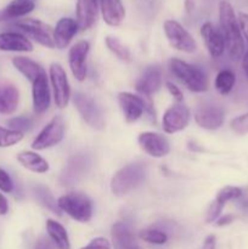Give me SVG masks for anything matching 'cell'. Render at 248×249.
Instances as JSON below:
<instances>
[{
  "instance_id": "cell-1",
  "label": "cell",
  "mask_w": 248,
  "mask_h": 249,
  "mask_svg": "<svg viewBox=\"0 0 248 249\" xmlns=\"http://www.w3.org/2000/svg\"><path fill=\"white\" fill-rule=\"evenodd\" d=\"M219 22L229 55L233 60H240L245 53L243 36L233 7L226 0H223L219 4Z\"/></svg>"
},
{
  "instance_id": "cell-2",
  "label": "cell",
  "mask_w": 248,
  "mask_h": 249,
  "mask_svg": "<svg viewBox=\"0 0 248 249\" xmlns=\"http://www.w3.org/2000/svg\"><path fill=\"white\" fill-rule=\"evenodd\" d=\"M170 71L190 91L204 92L208 90V78L204 71L198 66L190 65L179 58H172Z\"/></svg>"
},
{
  "instance_id": "cell-3",
  "label": "cell",
  "mask_w": 248,
  "mask_h": 249,
  "mask_svg": "<svg viewBox=\"0 0 248 249\" xmlns=\"http://www.w3.org/2000/svg\"><path fill=\"white\" fill-rule=\"evenodd\" d=\"M61 212L79 223H88L92 216V203L87 195L80 192H70L57 199Z\"/></svg>"
},
{
  "instance_id": "cell-4",
  "label": "cell",
  "mask_w": 248,
  "mask_h": 249,
  "mask_svg": "<svg viewBox=\"0 0 248 249\" xmlns=\"http://www.w3.org/2000/svg\"><path fill=\"white\" fill-rule=\"evenodd\" d=\"M145 168L139 163H133L121 168L111 180V191L116 196H124L133 191L145 179Z\"/></svg>"
},
{
  "instance_id": "cell-5",
  "label": "cell",
  "mask_w": 248,
  "mask_h": 249,
  "mask_svg": "<svg viewBox=\"0 0 248 249\" xmlns=\"http://www.w3.org/2000/svg\"><path fill=\"white\" fill-rule=\"evenodd\" d=\"M15 27L21 31L27 38L33 39L40 45L49 49H55L53 28L50 24L35 18H24L15 22Z\"/></svg>"
},
{
  "instance_id": "cell-6",
  "label": "cell",
  "mask_w": 248,
  "mask_h": 249,
  "mask_svg": "<svg viewBox=\"0 0 248 249\" xmlns=\"http://www.w3.org/2000/svg\"><path fill=\"white\" fill-rule=\"evenodd\" d=\"M165 36L170 46L175 50L192 53L197 50V43L194 36L175 19H167L163 24Z\"/></svg>"
},
{
  "instance_id": "cell-7",
  "label": "cell",
  "mask_w": 248,
  "mask_h": 249,
  "mask_svg": "<svg viewBox=\"0 0 248 249\" xmlns=\"http://www.w3.org/2000/svg\"><path fill=\"white\" fill-rule=\"evenodd\" d=\"M63 136H65V121L61 116H55L36 135L32 142V148L35 151H43L53 147L63 140Z\"/></svg>"
},
{
  "instance_id": "cell-8",
  "label": "cell",
  "mask_w": 248,
  "mask_h": 249,
  "mask_svg": "<svg viewBox=\"0 0 248 249\" xmlns=\"http://www.w3.org/2000/svg\"><path fill=\"white\" fill-rule=\"evenodd\" d=\"M73 104L77 108L78 113L83 121L96 130H102L105 128V118L101 109L97 107L94 100L83 92L77 91L73 95Z\"/></svg>"
},
{
  "instance_id": "cell-9",
  "label": "cell",
  "mask_w": 248,
  "mask_h": 249,
  "mask_svg": "<svg viewBox=\"0 0 248 249\" xmlns=\"http://www.w3.org/2000/svg\"><path fill=\"white\" fill-rule=\"evenodd\" d=\"M49 73H50L55 105L61 109L66 108L71 99V87L68 83L67 73L58 63H53L49 68Z\"/></svg>"
},
{
  "instance_id": "cell-10",
  "label": "cell",
  "mask_w": 248,
  "mask_h": 249,
  "mask_svg": "<svg viewBox=\"0 0 248 249\" xmlns=\"http://www.w3.org/2000/svg\"><path fill=\"white\" fill-rule=\"evenodd\" d=\"M90 45L87 40H79L68 51V65L73 77L78 82H84L87 78V57Z\"/></svg>"
},
{
  "instance_id": "cell-11",
  "label": "cell",
  "mask_w": 248,
  "mask_h": 249,
  "mask_svg": "<svg viewBox=\"0 0 248 249\" xmlns=\"http://www.w3.org/2000/svg\"><path fill=\"white\" fill-rule=\"evenodd\" d=\"M190 122V109L184 105L177 104L164 112L162 118L163 130L167 134H175L184 130Z\"/></svg>"
},
{
  "instance_id": "cell-12",
  "label": "cell",
  "mask_w": 248,
  "mask_h": 249,
  "mask_svg": "<svg viewBox=\"0 0 248 249\" xmlns=\"http://www.w3.org/2000/svg\"><path fill=\"white\" fill-rule=\"evenodd\" d=\"M138 142L141 150L151 157L160 158L170 152V145L167 138L153 131L141 133L138 138Z\"/></svg>"
},
{
  "instance_id": "cell-13",
  "label": "cell",
  "mask_w": 248,
  "mask_h": 249,
  "mask_svg": "<svg viewBox=\"0 0 248 249\" xmlns=\"http://www.w3.org/2000/svg\"><path fill=\"white\" fill-rule=\"evenodd\" d=\"M32 88V96H33V108L36 114H43L50 107L51 92L49 87L46 73H41L33 83Z\"/></svg>"
},
{
  "instance_id": "cell-14",
  "label": "cell",
  "mask_w": 248,
  "mask_h": 249,
  "mask_svg": "<svg viewBox=\"0 0 248 249\" xmlns=\"http://www.w3.org/2000/svg\"><path fill=\"white\" fill-rule=\"evenodd\" d=\"M118 101L126 123L138 121L146 109V102L140 96L131 92H121L118 95Z\"/></svg>"
},
{
  "instance_id": "cell-15",
  "label": "cell",
  "mask_w": 248,
  "mask_h": 249,
  "mask_svg": "<svg viewBox=\"0 0 248 249\" xmlns=\"http://www.w3.org/2000/svg\"><path fill=\"white\" fill-rule=\"evenodd\" d=\"M201 36L203 38L209 55L213 58L220 57L226 49L225 40H224L220 29L214 27L211 22H206L201 28Z\"/></svg>"
},
{
  "instance_id": "cell-16",
  "label": "cell",
  "mask_w": 248,
  "mask_h": 249,
  "mask_svg": "<svg viewBox=\"0 0 248 249\" xmlns=\"http://www.w3.org/2000/svg\"><path fill=\"white\" fill-rule=\"evenodd\" d=\"M224 119H225L224 111L218 106H203L197 109L195 113V122L201 128L207 130L219 129L223 125Z\"/></svg>"
},
{
  "instance_id": "cell-17",
  "label": "cell",
  "mask_w": 248,
  "mask_h": 249,
  "mask_svg": "<svg viewBox=\"0 0 248 249\" xmlns=\"http://www.w3.org/2000/svg\"><path fill=\"white\" fill-rule=\"evenodd\" d=\"M162 85V70L158 66H150L143 71L135 84L136 91L150 96L158 91Z\"/></svg>"
},
{
  "instance_id": "cell-18",
  "label": "cell",
  "mask_w": 248,
  "mask_h": 249,
  "mask_svg": "<svg viewBox=\"0 0 248 249\" xmlns=\"http://www.w3.org/2000/svg\"><path fill=\"white\" fill-rule=\"evenodd\" d=\"M99 0H77L75 15L80 31H87L94 26L99 15Z\"/></svg>"
},
{
  "instance_id": "cell-19",
  "label": "cell",
  "mask_w": 248,
  "mask_h": 249,
  "mask_svg": "<svg viewBox=\"0 0 248 249\" xmlns=\"http://www.w3.org/2000/svg\"><path fill=\"white\" fill-rule=\"evenodd\" d=\"M78 23L75 19L70 17H63L58 19L56 27L53 28V38H55V46L57 49H65L70 45L72 39L77 34Z\"/></svg>"
},
{
  "instance_id": "cell-20",
  "label": "cell",
  "mask_w": 248,
  "mask_h": 249,
  "mask_svg": "<svg viewBox=\"0 0 248 249\" xmlns=\"http://www.w3.org/2000/svg\"><path fill=\"white\" fill-rule=\"evenodd\" d=\"M0 51H14V53H31L33 44L26 36L17 32L0 33Z\"/></svg>"
},
{
  "instance_id": "cell-21",
  "label": "cell",
  "mask_w": 248,
  "mask_h": 249,
  "mask_svg": "<svg viewBox=\"0 0 248 249\" xmlns=\"http://www.w3.org/2000/svg\"><path fill=\"white\" fill-rule=\"evenodd\" d=\"M112 245L113 249H141L135 240L131 229L125 223H116L112 226Z\"/></svg>"
},
{
  "instance_id": "cell-22",
  "label": "cell",
  "mask_w": 248,
  "mask_h": 249,
  "mask_svg": "<svg viewBox=\"0 0 248 249\" xmlns=\"http://www.w3.org/2000/svg\"><path fill=\"white\" fill-rule=\"evenodd\" d=\"M90 164V160L88 156L77 155L70 158L68 163L66 164L65 170L61 175V181L65 185H71L74 181H77L80 177L84 175L87 172L88 167Z\"/></svg>"
},
{
  "instance_id": "cell-23",
  "label": "cell",
  "mask_w": 248,
  "mask_h": 249,
  "mask_svg": "<svg viewBox=\"0 0 248 249\" xmlns=\"http://www.w3.org/2000/svg\"><path fill=\"white\" fill-rule=\"evenodd\" d=\"M100 10L108 26L117 27L125 18V9L122 0H100Z\"/></svg>"
},
{
  "instance_id": "cell-24",
  "label": "cell",
  "mask_w": 248,
  "mask_h": 249,
  "mask_svg": "<svg viewBox=\"0 0 248 249\" xmlns=\"http://www.w3.org/2000/svg\"><path fill=\"white\" fill-rule=\"evenodd\" d=\"M34 7L35 2L33 0H12L6 7L0 10V22L26 16L27 14L33 11Z\"/></svg>"
},
{
  "instance_id": "cell-25",
  "label": "cell",
  "mask_w": 248,
  "mask_h": 249,
  "mask_svg": "<svg viewBox=\"0 0 248 249\" xmlns=\"http://www.w3.org/2000/svg\"><path fill=\"white\" fill-rule=\"evenodd\" d=\"M19 92L12 84L0 85V114H12L17 109Z\"/></svg>"
},
{
  "instance_id": "cell-26",
  "label": "cell",
  "mask_w": 248,
  "mask_h": 249,
  "mask_svg": "<svg viewBox=\"0 0 248 249\" xmlns=\"http://www.w3.org/2000/svg\"><path fill=\"white\" fill-rule=\"evenodd\" d=\"M17 160L23 168L33 173H38V174H44L50 169L48 160H44L41 156H39L36 152H33V151L19 152L17 155Z\"/></svg>"
},
{
  "instance_id": "cell-27",
  "label": "cell",
  "mask_w": 248,
  "mask_h": 249,
  "mask_svg": "<svg viewBox=\"0 0 248 249\" xmlns=\"http://www.w3.org/2000/svg\"><path fill=\"white\" fill-rule=\"evenodd\" d=\"M12 65L31 83H33L41 73L45 72L39 63L28 57H23V56H17V57L12 58Z\"/></svg>"
},
{
  "instance_id": "cell-28",
  "label": "cell",
  "mask_w": 248,
  "mask_h": 249,
  "mask_svg": "<svg viewBox=\"0 0 248 249\" xmlns=\"http://www.w3.org/2000/svg\"><path fill=\"white\" fill-rule=\"evenodd\" d=\"M46 231H48L49 237L51 238L53 243H55L57 249H71V242L68 238L67 230L53 219H48L46 220Z\"/></svg>"
},
{
  "instance_id": "cell-29",
  "label": "cell",
  "mask_w": 248,
  "mask_h": 249,
  "mask_svg": "<svg viewBox=\"0 0 248 249\" xmlns=\"http://www.w3.org/2000/svg\"><path fill=\"white\" fill-rule=\"evenodd\" d=\"M33 192L35 198L38 199L41 206L53 212V214L61 215V209L58 208L57 201L53 198V194H51L48 187L43 186V185H36V186L33 187Z\"/></svg>"
},
{
  "instance_id": "cell-30",
  "label": "cell",
  "mask_w": 248,
  "mask_h": 249,
  "mask_svg": "<svg viewBox=\"0 0 248 249\" xmlns=\"http://www.w3.org/2000/svg\"><path fill=\"white\" fill-rule=\"evenodd\" d=\"M236 82V75L235 73L231 70H221L220 72L216 74L215 82V89L218 90L219 94L221 95H228L229 92H231V90L235 87Z\"/></svg>"
},
{
  "instance_id": "cell-31",
  "label": "cell",
  "mask_w": 248,
  "mask_h": 249,
  "mask_svg": "<svg viewBox=\"0 0 248 249\" xmlns=\"http://www.w3.org/2000/svg\"><path fill=\"white\" fill-rule=\"evenodd\" d=\"M106 46L108 48V50L111 51L113 55H116L119 60L124 61V62H130L131 61V53L129 51V49L126 46H124L123 44L121 43L118 38L116 36H106Z\"/></svg>"
},
{
  "instance_id": "cell-32",
  "label": "cell",
  "mask_w": 248,
  "mask_h": 249,
  "mask_svg": "<svg viewBox=\"0 0 248 249\" xmlns=\"http://www.w3.org/2000/svg\"><path fill=\"white\" fill-rule=\"evenodd\" d=\"M140 238L151 245H164L168 241V235L159 229H146L140 232Z\"/></svg>"
},
{
  "instance_id": "cell-33",
  "label": "cell",
  "mask_w": 248,
  "mask_h": 249,
  "mask_svg": "<svg viewBox=\"0 0 248 249\" xmlns=\"http://www.w3.org/2000/svg\"><path fill=\"white\" fill-rule=\"evenodd\" d=\"M23 139V134L9 128L0 126V148L11 147Z\"/></svg>"
},
{
  "instance_id": "cell-34",
  "label": "cell",
  "mask_w": 248,
  "mask_h": 249,
  "mask_svg": "<svg viewBox=\"0 0 248 249\" xmlns=\"http://www.w3.org/2000/svg\"><path fill=\"white\" fill-rule=\"evenodd\" d=\"M241 195H242V191H241V189H238V187L225 186L216 194V197L214 201H215L219 206H221L224 208V206H225L229 201L237 199L238 197H241Z\"/></svg>"
},
{
  "instance_id": "cell-35",
  "label": "cell",
  "mask_w": 248,
  "mask_h": 249,
  "mask_svg": "<svg viewBox=\"0 0 248 249\" xmlns=\"http://www.w3.org/2000/svg\"><path fill=\"white\" fill-rule=\"evenodd\" d=\"M7 125H9V129L19 131V133L23 134L24 131L31 130L32 126H33V122L28 117H15V118H11L7 121Z\"/></svg>"
},
{
  "instance_id": "cell-36",
  "label": "cell",
  "mask_w": 248,
  "mask_h": 249,
  "mask_svg": "<svg viewBox=\"0 0 248 249\" xmlns=\"http://www.w3.org/2000/svg\"><path fill=\"white\" fill-rule=\"evenodd\" d=\"M230 128L233 133L238 135H245L248 133V113L238 116L230 122Z\"/></svg>"
},
{
  "instance_id": "cell-37",
  "label": "cell",
  "mask_w": 248,
  "mask_h": 249,
  "mask_svg": "<svg viewBox=\"0 0 248 249\" xmlns=\"http://www.w3.org/2000/svg\"><path fill=\"white\" fill-rule=\"evenodd\" d=\"M221 212H223V207L219 206L215 201L212 202L206 212V223L209 224V223H213V221H215L216 219H218V216L220 215Z\"/></svg>"
},
{
  "instance_id": "cell-38",
  "label": "cell",
  "mask_w": 248,
  "mask_h": 249,
  "mask_svg": "<svg viewBox=\"0 0 248 249\" xmlns=\"http://www.w3.org/2000/svg\"><path fill=\"white\" fill-rule=\"evenodd\" d=\"M112 246L108 240L105 237H96L90 241L87 246L82 247L80 249H111Z\"/></svg>"
},
{
  "instance_id": "cell-39",
  "label": "cell",
  "mask_w": 248,
  "mask_h": 249,
  "mask_svg": "<svg viewBox=\"0 0 248 249\" xmlns=\"http://www.w3.org/2000/svg\"><path fill=\"white\" fill-rule=\"evenodd\" d=\"M12 189H14L12 179L5 170H2L1 168H0V190H1L2 192L9 194V192L12 191Z\"/></svg>"
},
{
  "instance_id": "cell-40",
  "label": "cell",
  "mask_w": 248,
  "mask_h": 249,
  "mask_svg": "<svg viewBox=\"0 0 248 249\" xmlns=\"http://www.w3.org/2000/svg\"><path fill=\"white\" fill-rule=\"evenodd\" d=\"M34 249H56L55 243L51 241L50 237H46V236H41L36 240Z\"/></svg>"
},
{
  "instance_id": "cell-41",
  "label": "cell",
  "mask_w": 248,
  "mask_h": 249,
  "mask_svg": "<svg viewBox=\"0 0 248 249\" xmlns=\"http://www.w3.org/2000/svg\"><path fill=\"white\" fill-rule=\"evenodd\" d=\"M165 87H167L168 91H169V94L172 95L173 97H174V100L177 102H181L182 100H184V95H182V91L179 89V87H177L175 84H173L172 82H167V84H165Z\"/></svg>"
},
{
  "instance_id": "cell-42",
  "label": "cell",
  "mask_w": 248,
  "mask_h": 249,
  "mask_svg": "<svg viewBox=\"0 0 248 249\" xmlns=\"http://www.w3.org/2000/svg\"><path fill=\"white\" fill-rule=\"evenodd\" d=\"M238 23H240L241 32L245 36L246 40L248 41V15L245 14V12H241L238 15Z\"/></svg>"
},
{
  "instance_id": "cell-43",
  "label": "cell",
  "mask_w": 248,
  "mask_h": 249,
  "mask_svg": "<svg viewBox=\"0 0 248 249\" xmlns=\"http://www.w3.org/2000/svg\"><path fill=\"white\" fill-rule=\"evenodd\" d=\"M216 247V237L215 235H209L207 236L206 240H204L202 249H215Z\"/></svg>"
},
{
  "instance_id": "cell-44",
  "label": "cell",
  "mask_w": 248,
  "mask_h": 249,
  "mask_svg": "<svg viewBox=\"0 0 248 249\" xmlns=\"http://www.w3.org/2000/svg\"><path fill=\"white\" fill-rule=\"evenodd\" d=\"M7 212H9V203H7L6 197L0 194V215H6Z\"/></svg>"
},
{
  "instance_id": "cell-45",
  "label": "cell",
  "mask_w": 248,
  "mask_h": 249,
  "mask_svg": "<svg viewBox=\"0 0 248 249\" xmlns=\"http://www.w3.org/2000/svg\"><path fill=\"white\" fill-rule=\"evenodd\" d=\"M232 219H233L232 215H223L221 218L218 219V223H216V225H218V226L229 225V224L232 221Z\"/></svg>"
},
{
  "instance_id": "cell-46",
  "label": "cell",
  "mask_w": 248,
  "mask_h": 249,
  "mask_svg": "<svg viewBox=\"0 0 248 249\" xmlns=\"http://www.w3.org/2000/svg\"><path fill=\"white\" fill-rule=\"evenodd\" d=\"M242 68H243V72H245L246 77L248 79V51H246L242 56Z\"/></svg>"
}]
</instances>
